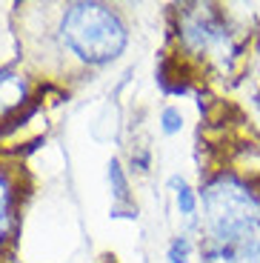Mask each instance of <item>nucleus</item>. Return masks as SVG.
I'll return each instance as SVG.
<instances>
[{
	"label": "nucleus",
	"mask_w": 260,
	"mask_h": 263,
	"mask_svg": "<svg viewBox=\"0 0 260 263\" xmlns=\"http://www.w3.org/2000/svg\"><path fill=\"white\" fill-rule=\"evenodd\" d=\"M200 263H260V243L249 246H203Z\"/></svg>",
	"instance_id": "nucleus-3"
},
{
	"label": "nucleus",
	"mask_w": 260,
	"mask_h": 263,
	"mask_svg": "<svg viewBox=\"0 0 260 263\" xmlns=\"http://www.w3.org/2000/svg\"><path fill=\"white\" fill-rule=\"evenodd\" d=\"M60 34H63L66 46L83 63L91 66H103L120 58L129 40L120 14L103 3H72L63 12Z\"/></svg>",
	"instance_id": "nucleus-2"
},
{
	"label": "nucleus",
	"mask_w": 260,
	"mask_h": 263,
	"mask_svg": "<svg viewBox=\"0 0 260 263\" xmlns=\"http://www.w3.org/2000/svg\"><path fill=\"white\" fill-rule=\"evenodd\" d=\"M189 252H192V246H189V237H175L169 246V263H189Z\"/></svg>",
	"instance_id": "nucleus-7"
},
{
	"label": "nucleus",
	"mask_w": 260,
	"mask_h": 263,
	"mask_svg": "<svg viewBox=\"0 0 260 263\" xmlns=\"http://www.w3.org/2000/svg\"><path fill=\"white\" fill-rule=\"evenodd\" d=\"M20 98H23V83H20L14 74L0 72V112L12 109Z\"/></svg>",
	"instance_id": "nucleus-5"
},
{
	"label": "nucleus",
	"mask_w": 260,
	"mask_h": 263,
	"mask_svg": "<svg viewBox=\"0 0 260 263\" xmlns=\"http://www.w3.org/2000/svg\"><path fill=\"white\" fill-rule=\"evenodd\" d=\"M175 186H177V209H180V215L183 217H195L197 215V197H195V192L189 189L183 180H175Z\"/></svg>",
	"instance_id": "nucleus-6"
},
{
	"label": "nucleus",
	"mask_w": 260,
	"mask_h": 263,
	"mask_svg": "<svg viewBox=\"0 0 260 263\" xmlns=\"http://www.w3.org/2000/svg\"><path fill=\"white\" fill-rule=\"evenodd\" d=\"M14 223V186L9 175L0 169V240L9 235Z\"/></svg>",
	"instance_id": "nucleus-4"
},
{
	"label": "nucleus",
	"mask_w": 260,
	"mask_h": 263,
	"mask_svg": "<svg viewBox=\"0 0 260 263\" xmlns=\"http://www.w3.org/2000/svg\"><path fill=\"white\" fill-rule=\"evenodd\" d=\"M180 126H183V118H180L177 109H166V112H163V132H166V135L180 132Z\"/></svg>",
	"instance_id": "nucleus-8"
},
{
	"label": "nucleus",
	"mask_w": 260,
	"mask_h": 263,
	"mask_svg": "<svg viewBox=\"0 0 260 263\" xmlns=\"http://www.w3.org/2000/svg\"><path fill=\"white\" fill-rule=\"evenodd\" d=\"M203 246L260 243V192L237 175H217L200 192Z\"/></svg>",
	"instance_id": "nucleus-1"
}]
</instances>
